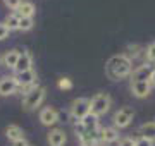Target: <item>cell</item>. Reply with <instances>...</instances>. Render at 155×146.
Returning <instances> with one entry per match:
<instances>
[{
    "instance_id": "6da1fadb",
    "label": "cell",
    "mask_w": 155,
    "mask_h": 146,
    "mask_svg": "<svg viewBox=\"0 0 155 146\" xmlns=\"http://www.w3.org/2000/svg\"><path fill=\"white\" fill-rule=\"evenodd\" d=\"M133 72V60L126 53L110 57L105 64V76L110 81H121Z\"/></svg>"
},
{
    "instance_id": "7a4b0ae2",
    "label": "cell",
    "mask_w": 155,
    "mask_h": 146,
    "mask_svg": "<svg viewBox=\"0 0 155 146\" xmlns=\"http://www.w3.org/2000/svg\"><path fill=\"white\" fill-rule=\"evenodd\" d=\"M45 88L43 86H35L28 93H24V98H22V107L26 108V110H35V108H38L41 105V101L45 100Z\"/></svg>"
},
{
    "instance_id": "3957f363",
    "label": "cell",
    "mask_w": 155,
    "mask_h": 146,
    "mask_svg": "<svg viewBox=\"0 0 155 146\" xmlns=\"http://www.w3.org/2000/svg\"><path fill=\"white\" fill-rule=\"evenodd\" d=\"M88 113H91V100L90 98H76L71 105V115L74 122L83 120Z\"/></svg>"
},
{
    "instance_id": "277c9868",
    "label": "cell",
    "mask_w": 155,
    "mask_h": 146,
    "mask_svg": "<svg viewBox=\"0 0 155 146\" xmlns=\"http://www.w3.org/2000/svg\"><path fill=\"white\" fill-rule=\"evenodd\" d=\"M110 96L107 95V93H98V95H95L91 98V113L100 117V115H105L109 112V108H110Z\"/></svg>"
},
{
    "instance_id": "5b68a950",
    "label": "cell",
    "mask_w": 155,
    "mask_h": 146,
    "mask_svg": "<svg viewBox=\"0 0 155 146\" xmlns=\"http://www.w3.org/2000/svg\"><path fill=\"white\" fill-rule=\"evenodd\" d=\"M133 117H134V112L131 107H122L119 108L116 113H114V127H119V129H124V127H127L129 124L133 122Z\"/></svg>"
},
{
    "instance_id": "8992f818",
    "label": "cell",
    "mask_w": 155,
    "mask_h": 146,
    "mask_svg": "<svg viewBox=\"0 0 155 146\" xmlns=\"http://www.w3.org/2000/svg\"><path fill=\"white\" fill-rule=\"evenodd\" d=\"M16 79V83L19 88H28V86H35L38 84V79H36V72H35L33 69H29V71H24V72H19L14 76Z\"/></svg>"
},
{
    "instance_id": "52a82bcc",
    "label": "cell",
    "mask_w": 155,
    "mask_h": 146,
    "mask_svg": "<svg viewBox=\"0 0 155 146\" xmlns=\"http://www.w3.org/2000/svg\"><path fill=\"white\" fill-rule=\"evenodd\" d=\"M153 72V65L152 64H143L136 67L131 72V83H136V81H150V76Z\"/></svg>"
},
{
    "instance_id": "ba28073f",
    "label": "cell",
    "mask_w": 155,
    "mask_h": 146,
    "mask_svg": "<svg viewBox=\"0 0 155 146\" xmlns=\"http://www.w3.org/2000/svg\"><path fill=\"white\" fill-rule=\"evenodd\" d=\"M31 65H33V57H31V53H29V52H21V53H19V59H17L16 67H14V71H16V74L24 72V71L33 69Z\"/></svg>"
},
{
    "instance_id": "9c48e42d",
    "label": "cell",
    "mask_w": 155,
    "mask_h": 146,
    "mask_svg": "<svg viewBox=\"0 0 155 146\" xmlns=\"http://www.w3.org/2000/svg\"><path fill=\"white\" fill-rule=\"evenodd\" d=\"M19 88L16 83L14 76L11 78H2L0 79V96H9V95H14L16 90Z\"/></svg>"
},
{
    "instance_id": "30bf717a",
    "label": "cell",
    "mask_w": 155,
    "mask_h": 146,
    "mask_svg": "<svg viewBox=\"0 0 155 146\" xmlns=\"http://www.w3.org/2000/svg\"><path fill=\"white\" fill-rule=\"evenodd\" d=\"M57 120H59V112H57L55 108L47 107L40 112V122L43 124V125H48L50 127V125H54Z\"/></svg>"
},
{
    "instance_id": "8fae6325",
    "label": "cell",
    "mask_w": 155,
    "mask_h": 146,
    "mask_svg": "<svg viewBox=\"0 0 155 146\" xmlns=\"http://www.w3.org/2000/svg\"><path fill=\"white\" fill-rule=\"evenodd\" d=\"M150 86L148 81H136V83H131V93H133L136 98H147L150 95Z\"/></svg>"
},
{
    "instance_id": "7c38bea8",
    "label": "cell",
    "mask_w": 155,
    "mask_h": 146,
    "mask_svg": "<svg viewBox=\"0 0 155 146\" xmlns=\"http://www.w3.org/2000/svg\"><path fill=\"white\" fill-rule=\"evenodd\" d=\"M50 146H64L66 144V132L62 129H52L47 136Z\"/></svg>"
},
{
    "instance_id": "4fadbf2b",
    "label": "cell",
    "mask_w": 155,
    "mask_h": 146,
    "mask_svg": "<svg viewBox=\"0 0 155 146\" xmlns=\"http://www.w3.org/2000/svg\"><path fill=\"white\" fill-rule=\"evenodd\" d=\"M98 138L102 143H116L119 139V131L116 127H104L98 131Z\"/></svg>"
},
{
    "instance_id": "5bb4252c",
    "label": "cell",
    "mask_w": 155,
    "mask_h": 146,
    "mask_svg": "<svg viewBox=\"0 0 155 146\" xmlns=\"http://www.w3.org/2000/svg\"><path fill=\"white\" fill-rule=\"evenodd\" d=\"M35 12H36V7L33 2H21V5L14 11V14H17L19 17H33Z\"/></svg>"
},
{
    "instance_id": "9a60e30c",
    "label": "cell",
    "mask_w": 155,
    "mask_h": 146,
    "mask_svg": "<svg viewBox=\"0 0 155 146\" xmlns=\"http://www.w3.org/2000/svg\"><path fill=\"white\" fill-rule=\"evenodd\" d=\"M5 136L9 141H19V139H24V131L19 127V125H16V124H11V125H7L5 127Z\"/></svg>"
},
{
    "instance_id": "2e32d148",
    "label": "cell",
    "mask_w": 155,
    "mask_h": 146,
    "mask_svg": "<svg viewBox=\"0 0 155 146\" xmlns=\"http://www.w3.org/2000/svg\"><path fill=\"white\" fill-rule=\"evenodd\" d=\"M138 131H140V134H141V138H145V139L152 141V143L155 141V120H153V122L141 124Z\"/></svg>"
},
{
    "instance_id": "e0dca14e",
    "label": "cell",
    "mask_w": 155,
    "mask_h": 146,
    "mask_svg": "<svg viewBox=\"0 0 155 146\" xmlns=\"http://www.w3.org/2000/svg\"><path fill=\"white\" fill-rule=\"evenodd\" d=\"M81 124L84 125L86 132H98V117L93 115V113H88V115L81 120Z\"/></svg>"
},
{
    "instance_id": "ac0fdd59",
    "label": "cell",
    "mask_w": 155,
    "mask_h": 146,
    "mask_svg": "<svg viewBox=\"0 0 155 146\" xmlns=\"http://www.w3.org/2000/svg\"><path fill=\"white\" fill-rule=\"evenodd\" d=\"M19 53H21V52H17V50H9L5 55H4V59H2V60H4V65L9 67V69H14L16 64H17V59H19Z\"/></svg>"
},
{
    "instance_id": "d6986e66",
    "label": "cell",
    "mask_w": 155,
    "mask_h": 146,
    "mask_svg": "<svg viewBox=\"0 0 155 146\" xmlns=\"http://www.w3.org/2000/svg\"><path fill=\"white\" fill-rule=\"evenodd\" d=\"M98 132H84L81 138H79V143L81 146H97L98 144Z\"/></svg>"
},
{
    "instance_id": "ffe728a7",
    "label": "cell",
    "mask_w": 155,
    "mask_h": 146,
    "mask_svg": "<svg viewBox=\"0 0 155 146\" xmlns=\"http://www.w3.org/2000/svg\"><path fill=\"white\" fill-rule=\"evenodd\" d=\"M19 19H21V17L17 16V14H14V12H12L11 16H7V19H5V26L9 28V31L19 29Z\"/></svg>"
},
{
    "instance_id": "44dd1931",
    "label": "cell",
    "mask_w": 155,
    "mask_h": 146,
    "mask_svg": "<svg viewBox=\"0 0 155 146\" xmlns=\"http://www.w3.org/2000/svg\"><path fill=\"white\" fill-rule=\"evenodd\" d=\"M33 24H35L33 17H21L19 19V29L21 31H29V29L33 28Z\"/></svg>"
},
{
    "instance_id": "7402d4cb",
    "label": "cell",
    "mask_w": 155,
    "mask_h": 146,
    "mask_svg": "<svg viewBox=\"0 0 155 146\" xmlns=\"http://www.w3.org/2000/svg\"><path fill=\"white\" fill-rule=\"evenodd\" d=\"M145 55H147V60H148V64H155V41H152V43L147 46Z\"/></svg>"
},
{
    "instance_id": "603a6c76",
    "label": "cell",
    "mask_w": 155,
    "mask_h": 146,
    "mask_svg": "<svg viewBox=\"0 0 155 146\" xmlns=\"http://www.w3.org/2000/svg\"><path fill=\"white\" fill-rule=\"evenodd\" d=\"M57 86H59L61 90H71V88H72V81L69 78H61Z\"/></svg>"
},
{
    "instance_id": "cb8c5ba5",
    "label": "cell",
    "mask_w": 155,
    "mask_h": 146,
    "mask_svg": "<svg viewBox=\"0 0 155 146\" xmlns=\"http://www.w3.org/2000/svg\"><path fill=\"white\" fill-rule=\"evenodd\" d=\"M22 0H4V4H5V7H9V9H12V11H16L17 7L21 5Z\"/></svg>"
},
{
    "instance_id": "d4e9b609",
    "label": "cell",
    "mask_w": 155,
    "mask_h": 146,
    "mask_svg": "<svg viewBox=\"0 0 155 146\" xmlns=\"http://www.w3.org/2000/svg\"><path fill=\"white\" fill-rule=\"evenodd\" d=\"M119 146H136V139H133V138H122V139H119Z\"/></svg>"
},
{
    "instance_id": "484cf974",
    "label": "cell",
    "mask_w": 155,
    "mask_h": 146,
    "mask_svg": "<svg viewBox=\"0 0 155 146\" xmlns=\"http://www.w3.org/2000/svg\"><path fill=\"white\" fill-rule=\"evenodd\" d=\"M9 33H11V31H9V28L5 26V23H0V41L5 40L7 36H9Z\"/></svg>"
},
{
    "instance_id": "4316f807",
    "label": "cell",
    "mask_w": 155,
    "mask_h": 146,
    "mask_svg": "<svg viewBox=\"0 0 155 146\" xmlns=\"http://www.w3.org/2000/svg\"><path fill=\"white\" fill-rule=\"evenodd\" d=\"M136 146H153V143H152V141H148V139H145V138H141V136H140L138 139H136Z\"/></svg>"
},
{
    "instance_id": "83f0119b",
    "label": "cell",
    "mask_w": 155,
    "mask_h": 146,
    "mask_svg": "<svg viewBox=\"0 0 155 146\" xmlns=\"http://www.w3.org/2000/svg\"><path fill=\"white\" fill-rule=\"evenodd\" d=\"M12 146H29V143H28V141H26V138H24V139L14 141V143H12Z\"/></svg>"
},
{
    "instance_id": "f1b7e54d",
    "label": "cell",
    "mask_w": 155,
    "mask_h": 146,
    "mask_svg": "<svg viewBox=\"0 0 155 146\" xmlns=\"http://www.w3.org/2000/svg\"><path fill=\"white\" fill-rule=\"evenodd\" d=\"M148 83H150V86H153V88H155V69H153V72H152V76H150Z\"/></svg>"
},
{
    "instance_id": "f546056e",
    "label": "cell",
    "mask_w": 155,
    "mask_h": 146,
    "mask_svg": "<svg viewBox=\"0 0 155 146\" xmlns=\"http://www.w3.org/2000/svg\"><path fill=\"white\" fill-rule=\"evenodd\" d=\"M97 146H105V144H97Z\"/></svg>"
},
{
    "instance_id": "4dcf8cb0",
    "label": "cell",
    "mask_w": 155,
    "mask_h": 146,
    "mask_svg": "<svg viewBox=\"0 0 155 146\" xmlns=\"http://www.w3.org/2000/svg\"><path fill=\"white\" fill-rule=\"evenodd\" d=\"M29 146H31V144H29Z\"/></svg>"
}]
</instances>
